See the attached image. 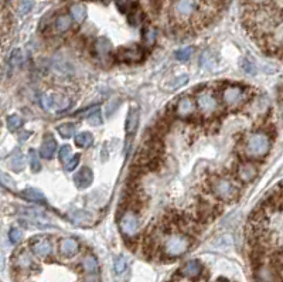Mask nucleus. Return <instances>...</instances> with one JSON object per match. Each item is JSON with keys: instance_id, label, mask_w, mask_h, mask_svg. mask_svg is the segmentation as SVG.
Here are the masks:
<instances>
[{"instance_id": "f257e3e1", "label": "nucleus", "mask_w": 283, "mask_h": 282, "mask_svg": "<svg viewBox=\"0 0 283 282\" xmlns=\"http://www.w3.org/2000/svg\"><path fill=\"white\" fill-rule=\"evenodd\" d=\"M271 149L269 136L264 132H254L248 136L245 143V155L249 159H262Z\"/></svg>"}, {"instance_id": "f03ea898", "label": "nucleus", "mask_w": 283, "mask_h": 282, "mask_svg": "<svg viewBox=\"0 0 283 282\" xmlns=\"http://www.w3.org/2000/svg\"><path fill=\"white\" fill-rule=\"evenodd\" d=\"M190 245H191V240L189 235L176 233V234H170L166 238L163 243V251L167 257L176 258V257L186 254L189 251Z\"/></svg>"}, {"instance_id": "7ed1b4c3", "label": "nucleus", "mask_w": 283, "mask_h": 282, "mask_svg": "<svg viewBox=\"0 0 283 282\" xmlns=\"http://www.w3.org/2000/svg\"><path fill=\"white\" fill-rule=\"evenodd\" d=\"M211 188L214 194L222 201H231L238 196V188L227 176H215L211 183Z\"/></svg>"}, {"instance_id": "20e7f679", "label": "nucleus", "mask_w": 283, "mask_h": 282, "mask_svg": "<svg viewBox=\"0 0 283 282\" xmlns=\"http://www.w3.org/2000/svg\"><path fill=\"white\" fill-rule=\"evenodd\" d=\"M119 227H120L122 234L132 238V237H136L140 230V220L135 211H126L119 220Z\"/></svg>"}, {"instance_id": "39448f33", "label": "nucleus", "mask_w": 283, "mask_h": 282, "mask_svg": "<svg viewBox=\"0 0 283 282\" xmlns=\"http://www.w3.org/2000/svg\"><path fill=\"white\" fill-rule=\"evenodd\" d=\"M41 106L50 112H60L70 106V101L58 94H44L41 95Z\"/></svg>"}, {"instance_id": "423d86ee", "label": "nucleus", "mask_w": 283, "mask_h": 282, "mask_svg": "<svg viewBox=\"0 0 283 282\" xmlns=\"http://www.w3.org/2000/svg\"><path fill=\"white\" fill-rule=\"evenodd\" d=\"M197 106L204 115H212L218 111L219 103L211 91H201L197 95Z\"/></svg>"}, {"instance_id": "0eeeda50", "label": "nucleus", "mask_w": 283, "mask_h": 282, "mask_svg": "<svg viewBox=\"0 0 283 282\" xmlns=\"http://www.w3.org/2000/svg\"><path fill=\"white\" fill-rule=\"evenodd\" d=\"M245 90L239 85H228L222 91V101L228 106H237L244 101Z\"/></svg>"}, {"instance_id": "6e6552de", "label": "nucleus", "mask_w": 283, "mask_h": 282, "mask_svg": "<svg viewBox=\"0 0 283 282\" xmlns=\"http://www.w3.org/2000/svg\"><path fill=\"white\" fill-rule=\"evenodd\" d=\"M30 247H31V251L33 254L38 257V258H47L48 255L51 254L53 251V247L50 240L46 237H36V238H31L30 241Z\"/></svg>"}, {"instance_id": "1a4fd4ad", "label": "nucleus", "mask_w": 283, "mask_h": 282, "mask_svg": "<svg viewBox=\"0 0 283 282\" xmlns=\"http://www.w3.org/2000/svg\"><path fill=\"white\" fill-rule=\"evenodd\" d=\"M195 10H197V0H177L174 4V13L182 19H189L194 14Z\"/></svg>"}, {"instance_id": "9d476101", "label": "nucleus", "mask_w": 283, "mask_h": 282, "mask_svg": "<svg viewBox=\"0 0 283 282\" xmlns=\"http://www.w3.org/2000/svg\"><path fill=\"white\" fill-rule=\"evenodd\" d=\"M118 58L126 63H135L143 58V50L139 46H128V47L119 48Z\"/></svg>"}, {"instance_id": "9b49d317", "label": "nucleus", "mask_w": 283, "mask_h": 282, "mask_svg": "<svg viewBox=\"0 0 283 282\" xmlns=\"http://www.w3.org/2000/svg\"><path fill=\"white\" fill-rule=\"evenodd\" d=\"M78 250H80V244H78V241L75 238L65 237V238H61L60 243H58V251L65 258L74 257V255L78 253Z\"/></svg>"}, {"instance_id": "f8f14e48", "label": "nucleus", "mask_w": 283, "mask_h": 282, "mask_svg": "<svg viewBox=\"0 0 283 282\" xmlns=\"http://www.w3.org/2000/svg\"><path fill=\"white\" fill-rule=\"evenodd\" d=\"M195 108H197V101H194L191 96H183L176 105V113L182 118H186L195 112Z\"/></svg>"}, {"instance_id": "ddd939ff", "label": "nucleus", "mask_w": 283, "mask_h": 282, "mask_svg": "<svg viewBox=\"0 0 283 282\" xmlns=\"http://www.w3.org/2000/svg\"><path fill=\"white\" fill-rule=\"evenodd\" d=\"M92 179H94V175H92V170L88 166H83L74 175V183H75L77 188H80V190L90 188Z\"/></svg>"}, {"instance_id": "4468645a", "label": "nucleus", "mask_w": 283, "mask_h": 282, "mask_svg": "<svg viewBox=\"0 0 283 282\" xmlns=\"http://www.w3.org/2000/svg\"><path fill=\"white\" fill-rule=\"evenodd\" d=\"M258 169L252 162H244L238 166V179L244 183H249L255 179Z\"/></svg>"}, {"instance_id": "2eb2a0df", "label": "nucleus", "mask_w": 283, "mask_h": 282, "mask_svg": "<svg viewBox=\"0 0 283 282\" xmlns=\"http://www.w3.org/2000/svg\"><path fill=\"white\" fill-rule=\"evenodd\" d=\"M57 141L53 136V133H46L44 139L41 142V146H40V155L44 158V159H51L54 156L55 151H57Z\"/></svg>"}, {"instance_id": "dca6fc26", "label": "nucleus", "mask_w": 283, "mask_h": 282, "mask_svg": "<svg viewBox=\"0 0 283 282\" xmlns=\"http://www.w3.org/2000/svg\"><path fill=\"white\" fill-rule=\"evenodd\" d=\"M94 51L98 58L106 60V58H109L110 53H112V43L106 37L98 38L94 44Z\"/></svg>"}, {"instance_id": "f3484780", "label": "nucleus", "mask_w": 283, "mask_h": 282, "mask_svg": "<svg viewBox=\"0 0 283 282\" xmlns=\"http://www.w3.org/2000/svg\"><path fill=\"white\" fill-rule=\"evenodd\" d=\"M81 268L87 275H98L99 274V263L96 260V257L92 254L84 255L81 260Z\"/></svg>"}, {"instance_id": "a211bd4d", "label": "nucleus", "mask_w": 283, "mask_h": 282, "mask_svg": "<svg viewBox=\"0 0 283 282\" xmlns=\"http://www.w3.org/2000/svg\"><path fill=\"white\" fill-rule=\"evenodd\" d=\"M202 273V264L197 260H191L189 263L183 265V268L180 270V274L186 278H197Z\"/></svg>"}, {"instance_id": "6ab92c4d", "label": "nucleus", "mask_w": 283, "mask_h": 282, "mask_svg": "<svg viewBox=\"0 0 283 282\" xmlns=\"http://www.w3.org/2000/svg\"><path fill=\"white\" fill-rule=\"evenodd\" d=\"M14 265L17 267L18 270L26 271V270H31V268L34 267V261H33V257L30 255L28 251L21 250V251L16 255V258H14Z\"/></svg>"}, {"instance_id": "aec40b11", "label": "nucleus", "mask_w": 283, "mask_h": 282, "mask_svg": "<svg viewBox=\"0 0 283 282\" xmlns=\"http://www.w3.org/2000/svg\"><path fill=\"white\" fill-rule=\"evenodd\" d=\"M70 220L75 226L88 227L92 223V214H90L88 211H84V210H77L70 214Z\"/></svg>"}, {"instance_id": "412c9836", "label": "nucleus", "mask_w": 283, "mask_h": 282, "mask_svg": "<svg viewBox=\"0 0 283 282\" xmlns=\"http://www.w3.org/2000/svg\"><path fill=\"white\" fill-rule=\"evenodd\" d=\"M139 125V109L136 106H132L128 113V119H126V135L130 138L137 129Z\"/></svg>"}, {"instance_id": "4be33fe9", "label": "nucleus", "mask_w": 283, "mask_h": 282, "mask_svg": "<svg viewBox=\"0 0 283 282\" xmlns=\"http://www.w3.org/2000/svg\"><path fill=\"white\" fill-rule=\"evenodd\" d=\"M7 165H9V168L13 170V172H21V170L24 169V166H26L23 153L18 151V149H16V151L13 152L9 156Z\"/></svg>"}, {"instance_id": "5701e85b", "label": "nucleus", "mask_w": 283, "mask_h": 282, "mask_svg": "<svg viewBox=\"0 0 283 282\" xmlns=\"http://www.w3.org/2000/svg\"><path fill=\"white\" fill-rule=\"evenodd\" d=\"M21 197H24L26 200L28 201H33V203H38V204H47V200L44 197V194L40 191V190H37V188H28L26 190H23L21 191V194H20Z\"/></svg>"}, {"instance_id": "b1692460", "label": "nucleus", "mask_w": 283, "mask_h": 282, "mask_svg": "<svg viewBox=\"0 0 283 282\" xmlns=\"http://www.w3.org/2000/svg\"><path fill=\"white\" fill-rule=\"evenodd\" d=\"M200 66L204 70H214L217 67V58L211 50H205L200 57Z\"/></svg>"}, {"instance_id": "393cba45", "label": "nucleus", "mask_w": 283, "mask_h": 282, "mask_svg": "<svg viewBox=\"0 0 283 282\" xmlns=\"http://www.w3.org/2000/svg\"><path fill=\"white\" fill-rule=\"evenodd\" d=\"M71 24H73V21L68 14H60L54 21V30L57 33H64L71 28Z\"/></svg>"}, {"instance_id": "a878e982", "label": "nucleus", "mask_w": 283, "mask_h": 282, "mask_svg": "<svg viewBox=\"0 0 283 282\" xmlns=\"http://www.w3.org/2000/svg\"><path fill=\"white\" fill-rule=\"evenodd\" d=\"M70 13H71V17L74 19V21H77L78 24H81L85 17H87V7L81 4V3H75L71 6L70 9Z\"/></svg>"}, {"instance_id": "bb28decb", "label": "nucleus", "mask_w": 283, "mask_h": 282, "mask_svg": "<svg viewBox=\"0 0 283 282\" xmlns=\"http://www.w3.org/2000/svg\"><path fill=\"white\" fill-rule=\"evenodd\" d=\"M94 143V136L90 132H81L75 136V145L78 148H90Z\"/></svg>"}, {"instance_id": "cd10ccee", "label": "nucleus", "mask_w": 283, "mask_h": 282, "mask_svg": "<svg viewBox=\"0 0 283 282\" xmlns=\"http://www.w3.org/2000/svg\"><path fill=\"white\" fill-rule=\"evenodd\" d=\"M57 132L60 133L61 138L64 139H70L73 138L74 133H75V125L74 123H63L57 128Z\"/></svg>"}, {"instance_id": "c85d7f7f", "label": "nucleus", "mask_w": 283, "mask_h": 282, "mask_svg": "<svg viewBox=\"0 0 283 282\" xmlns=\"http://www.w3.org/2000/svg\"><path fill=\"white\" fill-rule=\"evenodd\" d=\"M113 270L118 275H122L123 273H126L128 270V260L125 255H119L115 258V263H113Z\"/></svg>"}, {"instance_id": "c756f323", "label": "nucleus", "mask_w": 283, "mask_h": 282, "mask_svg": "<svg viewBox=\"0 0 283 282\" xmlns=\"http://www.w3.org/2000/svg\"><path fill=\"white\" fill-rule=\"evenodd\" d=\"M194 47H183L180 48V50H177L176 53H174V58L176 60H179V61H187V60H190L191 56L194 54Z\"/></svg>"}, {"instance_id": "7c9ffc66", "label": "nucleus", "mask_w": 283, "mask_h": 282, "mask_svg": "<svg viewBox=\"0 0 283 282\" xmlns=\"http://www.w3.org/2000/svg\"><path fill=\"white\" fill-rule=\"evenodd\" d=\"M28 162H30V168L31 170L37 173L41 169V163H40V158H38V153L34 149H30L28 152Z\"/></svg>"}, {"instance_id": "2f4dec72", "label": "nucleus", "mask_w": 283, "mask_h": 282, "mask_svg": "<svg viewBox=\"0 0 283 282\" xmlns=\"http://www.w3.org/2000/svg\"><path fill=\"white\" fill-rule=\"evenodd\" d=\"M157 40V31L153 27H149L145 31V36H143V43L146 47H153Z\"/></svg>"}, {"instance_id": "473e14b6", "label": "nucleus", "mask_w": 283, "mask_h": 282, "mask_svg": "<svg viewBox=\"0 0 283 282\" xmlns=\"http://www.w3.org/2000/svg\"><path fill=\"white\" fill-rule=\"evenodd\" d=\"M241 70L248 74V76H254L256 74V67L255 64L249 60V58H242L241 60Z\"/></svg>"}, {"instance_id": "72a5a7b5", "label": "nucleus", "mask_w": 283, "mask_h": 282, "mask_svg": "<svg viewBox=\"0 0 283 282\" xmlns=\"http://www.w3.org/2000/svg\"><path fill=\"white\" fill-rule=\"evenodd\" d=\"M21 125H23V121H21V118L18 116V115H10L9 118H7V128H9V131L14 132L17 131L21 128Z\"/></svg>"}, {"instance_id": "f704fd0d", "label": "nucleus", "mask_w": 283, "mask_h": 282, "mask_svg": "<svg viewBox=\"0 0 283 282\" xmlns=\"http://www.w3.org/2000/svg\"><path fill=\"white\" fill-rule=\"evenodd\" d=\"M21 63H23V51L20 48H16L11 53V56H10V66L14 67V68H18V67L21 66Z\"/></svg>"}, {"instance_id": "c9c22d12", "label": "nucleus", "mask_w": 283, "mask_h": 282, "mask_svg": "<svg viewBox=\"0 0 283 282\" xmlns=\"http://www.w3.org/2000/svg\"><path fill=\"white\" fill-rule=\"evenodd\" d=\"M34 6V0H20V6H18V11L21 16H26L28 14Z\"/></svg>"}, {"instance_id": "e433bc0d", "label": "nucleus", "mask_w": 283, "mask_h": 282, "mask_svg": "<svg viewBox=\"0 0 283 282\" xmlns=\"http://www.w3.org/2000/svg\"><path fill=\"white\" fill-rule=\"evenodd\" d=\"M58 156H60V160H61L63 163H67L68 160L73 158V149H71V146H68V145L61 146Z\"/></svg>"}, {"instance_id": "4c0bfd02", "label": "nucleus", "mask_w": 283, "mask_h": 282, "mask_svg": "<svg viewBox=\"0 0 283 282\" xmlns=\"http://www.w3.org/2000/svg\"><path fill=\"white\" fill-rule=\"evenodd\" d=\"M21 238H23V233L18 228H16V227L10 228L9 240L11 244H17L18 241H21Z\"/></svg>"}, {"instance_id": "58836bf2", "label": "nucleus", "mask_w": 283, "mask_h": 282, "mask_svg": "<svg viewBox=\"0 0 283 282\" xmlns=\"http://www.w3.org/2000/svg\"><path fill=\"white\" fill-rule=\"evenodd\" d=\"M140 21H142V10H132V13L129 14V23H130L132 26H137Z\"/></svg>"}, {"instance_id": "ea45409f", "label": "nucleus", "mask_w": 283, "mask_h": 282, "mask_svg": "<svg viewBox=\"0 0 283 282\" xmlns=\"http://www.w3.org/2000/svg\"><path fill=\"white\" fill-rule=\"evenodd\" d=\"M189 81V76H180L177 77L176 80H173V83H170L169 84V88H172V90H176V88H179V87H182V85H184L186 83Z\"/></svg>"}, {"instance_id": "a19ab883", "label": "nucleus", "mask_w": 283, "mask_h": 282, "mask_svg": "<svg viewBox=\"0 0 283 282\" xmlns=\"http://www.w3.org/2000/svg\"><path fill=\"white\" fill-rule=\"evenodd\" d=\"M78 163H80V155H74L73 158L65 163V170L73 172V170L78 166Z\"/></svg>"}, {"instance_id": "79ce46f5", "label": "nucleus", "mask_w": 283, "mask_h": 282, "mask_svg": "<svg viewBox=\"0 0 283 282\" xmlns=\"http://www.w3.org/2000/svg\"><path fill=\"white\" fill-rule=\"evenodd\" d=\"M1 183H3V186L4 188H9L11 190H14V182L11 178H9L6 173H1Z\"/></svg>"}, {"instance_id": "37998d69", "label": "nucleus", "mask_w": 283, "mask_h": 282, "mask_svg": "<svg viewBox=\"0 0 283 282\" xmlns=\"http://www.w3.org/2000/svg\"><path fill=\"white\" fill-rule=\"evenodd\" d=\"M115 3L122 13H126L129 10V6H130V0H115Z\"/></svg>"}, {"instance_id": "c03bdc74", "label": "nucleus", "mask_w": 283, "mask_h": 282, "mask_svg": "<svg viewBox=\"0 0 283 282\" xmlns=\"http://www.w3.org/2000/svg\"><path fill=\"white\" fill-rule=\"evenodd\" d=\"M100 122H102V121H100L99 112L94 113V115H91V116L88 118V123H91L92 126H98Z\"/></svg>"}, {"instance_id": "a18cd8bd", "label": "nucleus", "mask_w": 283, "mask_h": 282, "mask_svg": "<svg viewBox=\"0 0 283 282\" xmlns=\"http://www.w3.org/2000/svg\"><path fill=\"white\" fill-rule=\"evenodd\" d=\"M256 1H264V0H256Z\"/></svg>"}, {"instance_id": "49530a36", "label": "nucleus", "mask_w": 283, "mask_h": 282, "mask_svg": "<svg viewBox=\"0 0 283 282\" xmlns=\"http://www.w3.org/2000/svg\"><path fill=\"white\" fill-rule=\"evenodd\" d=\"M281 172H282V175H283V168H282V170H281Z\"/></svg>"}]
</instances>
